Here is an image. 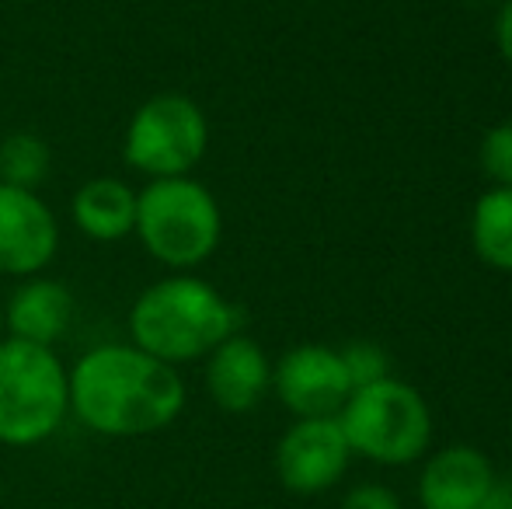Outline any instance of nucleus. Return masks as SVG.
I'll return each mask as SVG.
<instances>
[{
  "label": "nucleus",
  "instance_id": "nucleus-9",
  "mask_svg": "<svg viewBox=\"0 0 512 509\" xmlns=\"http://www.w3.org/2000/svg\"><path fill=\"white\" fill-rule=\"evenodd\" d=\"M60 252L56 213L32 189L0 182V276L32 279Z\"/></svg>",
  "mask_w": 512,
  "mask_h": 509
},
{
  "label": "nucleus",
  "instance_id": "nucleus-7",
  "mask_svg": "<svg viewBox=\"0 0 512 509\" xmlns=\"http://www.w3.org/2000/svg\"><path fill=\"white\" fill-rule=\"evenodd\" d=\"M352 461L338 419H293L276 443V478L293 496H321L345 478Z\"/></svg>",
  "mask_w": 512,
  "mask_h": 509
},
{
  "label": "nucleus",
  "instance_id": "nucleus-12",
  "mask_svg": "<svg viewBox=\"0 0 512 509\" xmlns=\"http://www.w3.org/2000/svg\"><path fill=\"white\" fill-rule=\"evenodd\" d=\"M70 321H74V293L46 276L21 279V286L4 304V332L35 346L53 349L67 335Z\"/></svg>",
  "mask_w": 512,
  "mask_h": 509
},
{
  "label": "nucleus",
  "instance_id": "nucleus-5",
  "mask_svg": "<svg viewBox=\"0 0 512 509\" xmlns=\"http://www.w3.org/2000/svg\"><path fill=\"white\" fill-rule=\"evenodd\" d=\"M335 419L352 457H366L380 468H405L429 454L432 412L422 394L398 377L356 387Z\"/></svg>",
  "mask_w": 512,
  "mask_h": 509
},
{
  "label": "nucleus",
  "instance_id": "nucleus-13",
  "mask_svg": "<svg viewBox=\"0 0 512 509\" xmlns=\"http://www.w3.org/2000/svg\"><path fill=\"white\" fill-rule=\"evenodd\" d=\"M70 217L91 241H122L136 227V192L119 178H91L70 199Z\"/></svg>",
  "mask_w": 512,
  "mask_h": 509
},
{
  "label": "nucleus",
  "instance_id": "nucleus-22",
  "mask_svg": "<svg viewBox=\"0 0 512 509\" xmlns=\"http://www.w3.org/2000/svg\"><path fill=\"white\" fill-rule=\"evenodd\" d=\"M509 509H512V499H509Z\"/></svg>",
  "mask_w": 512,
  "mask_h": 509
},
{
  "label": "nucleus",
  "instance_id": "nucleus-11",
  "mask_svg": "<svg viewBox=\"0 0 512 509\" xmlns=\"http://www.w3.org/2000/svg\"><path fill=\"white\" fill-rule=\"evenodd\" d=\"M206 391L227 415H244L272 391V363L255 339L234 332L206 356Z\"/></svg>",
  "mask_w": 512,
  "mask_h": 509
},
{
  "label": "nucleus",
  "instance_id": "nucleus-10",
  "mask_svg": "<svg viewBox=\"0 0 512 509\" xmlns=\"http://www.w3.org/2000/svg\"><path fill=\"white\" fill-rule=\"evenodd\" d=\"M492 461L471 443H450L425 457L418 475V506L422 509H478L495 489Z\"/></svg>",
  "mask_w": 512,
  "mask_h": 509
},
{
  "label": "nucleus",
  "instance_id": "nucleus-1",
  "mask_svg": "<svg viewBox=\"0 0 512 509\" xmlns=\"http://www.w3.org/2000/svg\"><path fill=\"white\" fill-rule=\"evenodd\" d=\"M70 415L108 440H136L168 429L185 412L178 367L136 349L133 342L95 346L67 370Z\"/></svg>",
  "mask_w": 512,
  "mask_h": 509
},
{
  "label": "nucleus",
  "instance_id": "nucleus-17",
  "mask_svg": "<svg viewBox=\"0 0 512 509\" xmlns=\"http://www.w3.org/2000/svg\"><path fill=\"white\" fill-rule=\"evenodd\" d=\"M345 363V374L352 381V391L366 384H377L384 377H391V363H387V353L373 342H352V346L338 349Z\"/></svg>",
  "mask_w": 512,
  "mask_h": 509
},
{
  "label": "nucleus",
  "instance_id": "nucleus-19",
  "mask_svg": "<svg viewBox=\"0 0 512 509\" xmlns=\"http://www.w3.org/2000/svg\"><path fill=\"white\" fill-rule=\"evenodd\" d=\"M495 46L512 63V0H506L495 14Z\"/></svg>",
  "mask_w": 512,
  "mask_h": 509
},
{
  "label": "nucleus",
  "instance_id": "nucleus-20",
  "mask_svg": "<svg viewBox=\"0 0 512 509\" xmlns=\"http://www.w3.org/2000/svg\"><path fill=\"white\" fill-rule=\"evenodd\" d=\"M509 499H512V482H495V489L488 492L485 499H481L478 509H509Z\"/></svg>",
  "mask_w": 512,
  "mask_h": 509
},
{
  "label": "nucleus",
  "instance_id": "nucleus-6",
  "mask_svg": "<svg viewBox=\"0 0 512 509\" xmlns=\"http://www.w3.org/2000/svg\"><path fill=\"white\" fill-rule=\"evenodd\" d=\"M209 147V123L189 95L164 91L129 116L122 136V157L133 171L154 178H185L203 161Z\"/></svg>",
  "mask_w": 512,
  "mask_h": 509
},
{
  "label": "nucleus",
  "instance_id": "nucleus-4",
  "mask_svg": "<svg viewBox=\"0 0 512 509\" xmlns=\"http://www.w3.org/2000/svg\"><path fill=\"white\" fill-rule=\"evenodd\" d=\"M150 258L178 272L203 265L220 248L223 217L213 192L196 178H154L136 192V227Z\"/></svg>",
  "mask_w": 512,
  "mask_h": 509
},
{
  "label": "nucleus",
  "instance_id": "nucleus-18",
  "mask_svg": "<svg viewBox=\"0 0 512 509\" xmlns=\"http://www.w3.org/2000/svg\"><path fill=\"white\" fill-rule=\"evenodd\" d=\"M342 509H405V506H401L394 489H387V485H380V482H363L345 492Z\"/></svg>",
  "mask_w": 512,
  "mask_h": 509
},
{
  "label": "nucleus",
  "instance_id": "nucleus-15",
  "mask_svg": "<svg viewBox=\"0 0 512 509\" xmlns=\"http://www.w3.org/2000/svg\"><path fill=\"white\" fill-rule=\"evenodd\" d=\"M49 143L35 133H11L0 143V182L14 189H39L49 175Z\"/></svg>",
  "mask_w": 512,
  "mask_h": 509
},
{
  "label": "nucleus",
  "instance_id": "nucleus-2",
  "mask_svg": "<svg viewBox=\"0 0 512 509\" xmlns=\"http://www.w3.org/2000/svg\"><path fill=\"white\" fill-rule=\"evenodd\" d=\"M241 314L216 286L199 276H168L136 297L129 339L136 349L182 367L206 360L223 339L241 332Z\"/></svg>",
  "mask_w": 512,
  "mask_h": 509
},
{
  "label": "nucleus",
  "instance_id": "nucleus-21",
  "mask_svg": "<svg viewBox=\"0 0 512 509\" xmlns=\"http://www.w3.org/2000/svg\"><path fill=\"white\" fill-rule=\"evenodd\" d=\"M0 339H4V304H0Z\"/></svg>",
  "mask_w": 512,
  "mask_h": 509
},
{
  "label": "nucleus",
  "instance_id": "nucleus-14",
  "mask_svg": "<svg viewBox=\"0 0 512 509\" xmlns=\"http://www.w3.org/2000/svg\"><path fill=\"white\" fill-rule=\"evenodd\" d=\"M471 245L485 265L512 272V189H488L474 203Z\"/></svg>",
  "mask_w": 512,
  "mask_h": 509
},
{
  "label": "nucleus",
  "instance_id": "nucleus-16",
  "mask_svg": "<svg viewBox=\"0 0 512 509\" xmlns=\"http://www.w3.org/2000/svg\"><path fill=\"white\" fill-rule=\"evenodd\" d=\"M478 161L492 189H512V123H499L481 136Z\"/></svg>",
  "mask_w": 512,
  "mask_h": 509
},
{
  "label": "nucleus",
  "instance_id": "nucleus-8",
  "mask_svg": "<svg viewBox=\"0 0 512 509\" xmlns=\"http://www.w3.org/2000/svg\"><path fill=\"white\" fill-rule=\"evenodd\" d=\"M272 391L293 419H331L352 394L342 353L331 346H297L272 367Z\"/></svg>",
  "mask_w": 512,
  "mask_h": 509
},
{
  "label": "nucleus",
  "instance_id": "nucleus-3",
  "mask_svg": "<svg viewBox=\"0 0 512 509\" xmlns=\"http://www.w3.org/2000/svg\"><path fill=\"white\" fill-rule=\"evenodd\" d=\"M70 415V377L49 346L0 339V443L14 450L53 440Z\"/></svg>",
  "mask_w": 512,
  "mask_h": 509
}]
</instances>
